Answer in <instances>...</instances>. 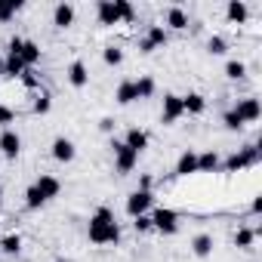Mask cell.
<instances>
[{
  "label": "cell",
  "instance_id": "obj_1",
  "mask_svg": "<svg viewBox=\"0 0 262 262\" xmlns=\"http://www.w3.org/2000/svg\"><path fill=\"white\" fill-rule=\"evenodd\" d=\"M86 237L99 247L105 244H117L120 241V225L111 213V207H99L93 216H90V225H86Z\"/></svg>",
  "mask_w": 262,
  "mask_h": 262
},
{
  "label": "cell",
  "instance_id": "obj_2",
  "mask_svg": "<svg viewBox=\"0 0 262 262\" xmlns=\"http://www.w3.org/2000/svg\"><path fill=\"white\" fill-rule=\"evenodd\" d=\"M253 164H259V145H244L241 151H234L231 158H225L222 170L225 173H241V170H247Z\"/></svg>",
  "mask_w": 262,
  "mask_h": 262
},
{
  "label": "cell",
  "instance_id": "obj_3",
  "mask_svg": "<svg viewBox=\"0 0 262 262\" xmlns=\"http://www.w3.org/2000/svg\"><path fill=\"white\" fill-rule=\"evenodd\" d=\"M111 151H114V170H117L120 176H126V173H133V170H136L139 155H136V151H129V148L123 145V139H111Z\"/></svg>",
  "mask_w": 262,
  "mask_h": 262
},
{
  "label": "cell",
  "instance_id": "obj_4",
  "mask_svg": "<svg viewBox=\"0 0 262 262\" xmlns=\"http://www.w3.org/2000/svg\"><path fill=\"white\" fill-rule=\"evenodd\" d=\"M148 216H151V228H155V231H161V234H176V231H179V213H176V210L158 207V210L148 213Z\"/></svg>",
  "mask_w": 262,
  "mask_h": 262
},
{
  "label": "cell",
  "instance_id": "obj_5",
  "mask_svg": "<svg viewBox=\"0 0 262 262\" xmlns=\"http://www.w3.org/2000/svg\"><path fill=\"white\" fill-rule=\"evenodd\" d=\"M151 204H155V198H151V191H133L126 198V216L129 219H136V216H148V210H151Z\"/></svg>",
  "mask_w": 262,
  "mask_h": 262
},
{
  "label": "cell",
  "instance_id": "obj_6",
  "mask_svg": "<svg viewBox=\"0 0 262 262\" xmlns=\"http://www.w3.org/2000/svg\"><path fill=\"white\" fill-rule=\"evenodd\" d=\"M182 114H185V111H182V96H176V93H167V96H164L161 123H164V126H170V123H176Z\"/></svg>",
  "mask_w": 262,
  "mask_h": 262
},
{
  "label": "cell",
  "instance_id": "obj_7",
  "mask_svg": "<svg viewBox=\"0 0 262 262\" xmlns=\"http://www.w3.org/2000/svg\"><path fill=\"white\" fill-rule=\"evenodd\" d=\"M0 151H4L7 161H16L19 151H22V136L16 133V129H4L0 133Z\"/></svg>",
  "mask_w": 262,
  "mask_h": 262
},
{
  "label": "cell",
  "instance_id": "obj_8",
  "mask_svg": "<svg viewBox=\"0 0 262 262\" xmlns=\"http://www.w3.org/2000/svg\"><path fill=\"white\" fill-rule=\"evenodd\" d=\"M231 111L241 117V123H256V120H259V114H262L259 99H237V105H234Z\"/></svg>",
  "mask_w": 262,
  "mask_h": 262
},
{
  "label": "cell",
  "instance_id": "obj_9",
  "mask_svg": "<svg viewBox=\"0 0 262 262\" xmlns=\"http://www.w3.org/2000/svg\"><path fill=\"white\" fill-rule=\"evenodd\" d=\"M74 158H77V148H74L71 139H65V136L53 139V161H59V164H71Z\"/></svg>",
  "mask_w": 262,
  "mask_h": 262
},
{
  "label": "cell",
  "instance_id": "obj_10",
  "mask_svg": "<svg viewBox=\"0 0 262 262\" xmlns=\"http://www.w3.org/2000/svg\"><path fill=\"white\" fill-rule=\"evenodd\" d=\"M123 145H126L129 151L142 155V151L148 148V133H145V129H139V126H129V129H126V139H123Z\"/></svg>",
  "mask_w": 262,
  "mask_h": 262
},
{
  "label": "cell",
  "instance_id": "obj_11",
  "mask_svg": "<svg viewBox=\"0 0 262 262\" xmlns=\"http://www.w3.org/2000/svg\"><path fill=\"white\" fill-rule=\"evenodd\" d=\"M68 83H71L74 90H83V86L90 83V68H86L80 59H74V62L68 65Z\"/></svg>",
  "mask_w": 262,
  "mask_h": 262
},
{
  "label": "cell",
  "instance_id": "obj_12",
  "mask_svg": "<svg viewBox=\"0 0 262 262\" xmlns=\"http://www.w3.org/2000/svg\"><path fill=\"white\" fill-rule=\"evenodd\" d=\"M34 188L40 191V198H43V201H53V198H59V191H62V182H59L56 176H47V173H43V176L34 182Z\"/></svg>",
  "mask_w": 262,
  "mask_h": 262
},
{
  "label": "cell",
  "instance_id": "obj_13",
  "mask_svg": "<svg viewBox=\"0 0 262 262\" xmlns=\"http://www.w3.org/2000/svg\"><path fill=\"white\" fill-rule=\"evenodd\" d=\"M96 19H99V25H117L120 22V16L114 10V0H99L96 4Z\"/></svg>",
  "mask_w": 262,
  "mask_h": 262
},
{
  "label": "cell",
  "instance_id": "obj_14",
  "mask_svg": "<svg viewBox=\"0 0 262 262\" xmlns=\"http://www.w3.org/2000/svg\"><path fill=\"white\" fill-rule=\"evenodd\" d=\"M74 16H77V10H74L71 4H56V10H53V25H56V28H68V25H74Z\"/></svg>",
  "mask_w": 262,
  "mask_h": 262
},
{
  "label": "cell",
  "instance_id": "obj_15",
  "mask_svg": "<svg viewBox=\"0 0 262 262\" xmlns=\"http://www.w3.org/2000/svg\"><path fill=\"white\" fill-rule=\"evenodd\" d=\"M213 247H216V241H213V234H194V241H191V253L198 256V259H207V256H213Z\"/></svg>",
  "mask_w": 262,
  "mask_h": 262
},
{
  "label": "cell",
  "instance_id": "obj_16",
  "mask_svg": "<svg viewBox=\"0 0 262 262\" xmlns=\"http://www.w3.org/2000/svg\"><path fill=\"white\" fill-rule=\"evenodd\" d=\"M198 173V151H182L176 161V176H194Z\"/></svg>",
  "mask_w": 262,
  "mask_h": 262
},
{
  "label": "cell",
  "instance_id": "obj_17",
  "mask_svg": "<svg viewBox=\"0 0 262 262\" xmlns=\"http://www.w3.org/2000/svg\"><path fill=\"white\" fill-rule=\"evenodd\" d=\"M247 16H250V10H247L244 0H231V4L225 7V19H228L231 25H244V22H247Z\"/></svg>",
  "mask_w": 262,
  "mask_h": 262
},
{
  "label": "cell",
  "instance_id": "obj_18",
  "mask_svg": "<svg viewBox=\"0 0 262 262\" xmlns=\"http://www.w3.org/2000/svg\"><path fill=\"white\" fill-rule=\"evenodd\" d=\"M167 28L185 31V28H188V13H185L182 7H170V10H167Z\"/></svg>",
  "mask_w": 262,
  "mask_h": 262
},
{
  "label": "cell",
  "instance_id": "obj_19",
  "mask_svg": "<svg viewBox=\"0 0 262 262\" xmlns=\"http://www.w3.org/2000/svg\"><path fill=\"white\" fill-rule=\"evenodd\" d=\"M182 111L185 114H204L207 111V99L201 93H188V96H182Z\"/></svg>",
  "mask_w": 262,
  "mask_h": 262
},
{
  "label": "cell",
  "instance_id": "obj_20",
  "mask_svg": "<svg viewBox=\"0 0 262 262\" xmlns=\"http://www.w3.org/2000/svg\"><path fill=\"white\" fill-rule=\"evenodd\" d=\"M114 99H117V105H133V102H136V83H133V80H120Z\"/></svg>",
  "mask_w": 262,
  "mask_h": 262
},
{
  "label": "cell",
  "instance_id": "obj_21",
  "mask_svg": "<svg viewBox=\"0 0 262 262\" xmlns=\"http://www.w3.org/2000/svg\"><path fill=\"white\" fill-rule=\"evenodd\" d=\"M19 59L25 62V68H34V65L40 62V47H37L34 40H25V43H22V53H19Z\"/></svg>",
  "mask_w": 262,
  "mask_h": 262
},
{
  "label": "cell",
  "instance_id": "obj_22",
  "mask_svg": "<svg viewBox=\"0 0 262 262\" xmlns=\"http://www.w3.org/2000/svg\"><path fill=\"white\" fill-rule=\"evenodd\" d=\"M219 167H222V161H219L216 151H204V155H198V173H216Z\"/></svg>",
  "mask_w": 262,
  "mask_h": 262
},
{
  "label": "cell",
  "instance_id": "obj_23",
  "mask_svg": "<svg viewBox=\"0 0 262 262\" xmlns=\"http://www.w3.org/2000/svg\"><path fill=\"white\" fill-rule=\"evenodd\" d=\"M145 40L158 50V47H167V40H170V31L164 28V25H151L148 28V34H145Z\"/></svg>",
  "mask_w": 262,
  "mask_h": 262
},
{
  "label": "cell",
  "instance_id": "obj_24",
  "mask_svg": "<svg viewBox=\"0 0 262 262\" xmlns=\"http://www.w3.org/2000/svg\"><path fill=\"white\" fill-rule=\"evenodd\" d=\"M22 71H25V62L19 56L7 53V59H4V77H22Z\"/></svg>",
  "mask_w": 262,
  "mask_h": 262
},
{
  "label": "cell",
  "instance_id": "obj_25",
  "mask_svg": "<svg viewBox=\"0 0 262 262\" xmlns=\"http://www.w3.org/2000/svg\"><path fill=\"white\" fill-rule=\"evenodd\" d=\"M22 10V0H0V22H13Z\"/></svg>",
  "mask_w": 262,
  "mask_h": 262
},
{
  "label": "cell",
  "instance_id": "obj_26",
  "mask_svg": "<svg viewBox=\"0 0 262 262\" xmlns=\"http://www.w3.org/2000/svg\"><path fill=\"white\" fill-rule=\"evenodd\" d=\"M133 83H136V99H151L155 90H158L155 77H139V80H133Z\"/></svg>",
  "mask_w": 262,
  "mask_h": 262
},
{
  "label": "cell",
  "instance_id": "obj_27",
  "mask_svg": "<svg viewBox=\"0 0 262 262\" xmlns=\"http://www.w3.org/2000/svg\"><path fill=\"white\" fill-rule=\"evenodd\" d=\"M256 234H259L256 228H237V234H234L231 241H234V247H241V250H250V247H253V241H256Z\"/></svg>",
  "mask_w": 262,
  "mask_h": 262
},
{
  "label": "cell",
  "instance_id": "obj_28",
  "mask_svg": "<svg viewBox=\"0 0 262 262\" xmlns=\"http://www.w3.org/2000/svg\"><path fill=\"white\" fill-rule=\"evenodd\" d=\"M0 253H7V256H19V253H22V237H19V234H7L4 241H0Z\"/></svg>",
  "mask_w": 262,
  "mask_h": 262
},
{
  "label": "cell",
  "instance_id": "obj_29",
  "mask_svg": "<svg viewBox=\"0 0 262 262\" xmlns=\"http://www.w3.org/2000/svg\"><path fill=\"white\" fill-rule=\"evenodd\" d=\"M114 10H117L120 22H136V10H133L129 0H114Z\"/></svg>",
  "mask_w": 262,
  "mask_h": 262
},
{
  "label": "cell",
  "instance_id": "obj_30",
  "mask_svg": "<svg viewBox=\"0 0 262 262\" xmlns=\"http://www.w3.org/2000/svg\"><path fill=\"white\" fill-rule=\"evenodd\" d=\"M102 59H105V65H111V68H117V65L123 62V50L111 43V47H105V50H102Z\"/></svg>",
  "mask_w": 262,
  "mask_h": 262
},
{
  "label": "cell",
  "instance_id": "obj_31",
  "mask_svg": "<svg viewBox=\"0 0 262 262\" xmlns=\"http://www.w3.org/2000/svg\"><path fill=\"white\" fill-rule=\"evenodd\" d=\"M244 74H247V65L244 62H237V59H228L225 62V77L228 80H241Z\"/></svg>",
  "mask_w": 262,
  "mask_h": 262
},
{
  "label": "cell",
  "instance_id": "obj_32",
  "mask_svg": "<svg viewBox=\"0 0 262 262\" xmlns=\"http://www.w3.org/2000/svg\"><path fill=\"white\" fill-rule=\"evenodd\" d=\"M50 105H53L50 93H47V90H40V93L34 96V105H31V111H34V114H47V111H50Z\"/></svg>",
  "mask_w": 262,
  "mask_h": 262
},
{
  "label": "cell",
  "instance_id": "obj_33",
  "mask_svg": "<svg viewBox=\"0 0 262 262\" xmlns=\"http://www.w3.org/2000/svg\"><path fill=\"white\" fill-rule=\"evenodd\" d=\"M207 53H210V56H225V53H228L225 37H210V40H207Z\"/></svg>",
  "mask_w": 262,
  "mask_h": 262
},
{
  "label": "cell",
  "instance_id": "obj_34",
  "mask_svg": "<svg viewBox=\"0 0 262 262\" xmlns=\"http://www.w3.org/2000/svg\"><path fill=\"white\" fill-rule=\"evenodd\" d=\"M19 80H22V86H25V90H37V86H40V74H37L34 68H25Z\"/></svg>",
  "mask_w": 262,
  "mask_h": 262
},
{
  "label": "cell",
  "instance_id": "obj_35",
  "mask_svg": "<svg viewBox=\"0 0 262 262\" xmlns=\"http://www.w3.org/2000/svg\"><path fill=\"white\" fill-rule=\"evenodd\" d=\"M43 204H47V201H43V198H40V191L31 185V188L25 191V207H28V210H40Z\"/></svg>",
  "mask_w": 262,
  "mask_h": 262
},
{
  "label": "cell",
  "instance_id": "obj_36",
  "mask_svg": "<svg viewBox=\"0 0 262 262\" xmlns=\"http://www.w3.org/2000/svg\"><path fill=\"white\" fill-rule=\"evenodd\" d=\"M222 123H225V129H231V133H237V129L244 126V123H241V117H237V114H234L231 108H228V111L222 114Z\"/></svg>",
  "mask_w": 262,
  "mask_h": 262
},
{
  "label": "cell",
  "instance_id": "obj_37",
  "mask_svg": "<svg viewBox=\"0 0 262 262\" xmlns=\"http://www.w3.org/2000/svg\"><path fill=\"white\" fill-rule=\"evenodd\" d=\"M10 123H16V111H13V108H7V105H0V126L10 129Z\"/></svg>",
  "mask_w": 262,
  "mask_h": 262
},
{
  "label": "cell",
  "instance_id": "obj_38",
  "mask_svg": "<svg viewBox=\"0 0 262 262\" xmlns=\"http://www.w3.org/2000/svg\"><path fill=\"white\" fill-rule=\"evenodd\" d=\"M133 228L142 234V231H151V216H136L133 219Z\"/></svg>",
  "mask_w": 262,
  "mask_h": 262
},
{
  "label": "cell",
  "instance_id": "obj_39",
  "mask_svg": "<svg viewBox=\"0 0 262 262\" xmlns=\"http://www.w3.org/2000/svg\"><path fill=\"white\" fill-rule=\"evenodd\" d=\"M151 185H155V179H151V176L145 173V176L139 179V191H151Z\"/></svg>",
  "mask_w": 262,
  "mask_h": 262
},
{
  "label": "cell",
  "instance_id": "obj_40",
  "mask_svg": "<svg viewBox=\"0 0 262 262\" xmlns=\"http://www.w3.org/2000/svg\"><path fill=\"white\" fill-rule=\"evenodd\" d=\"M99 129H102V133H111V129H114V120H111V117H102V120H99Z\"/></svg>",
  "mask_w": 262,
  "mask_h": 262
},
{
  "label": "cell",
  "instance_id": "obj_41",
  "mask_svg": "<svg viewBox=\"0 0 262 262\" xmlns=\"http://www.w3.org/2000/svg\"><path fill=\"white\" fill-rule=\"evenodd\" d=\"M139 53H155V47H151V43L142 37V40H139Z\"/></svg>",
  "mask_w": 262,
  "mask_h": 262
},
{
  "label": "cell",
  "instance_id": "obj_42",
  "mask_svg": "<svg viewBox=\"0 0 262 262\" xmlns=\"http://www.w3.org/2000/svg\"><path fill=\"white\" fill-rule=\"evenodd\" d=\"M0 74H4V56H0Z\"/></svg>",
  "mask_w": 262,
  "mask_h": 262
},
{
  "label": "cell",
  "instance_id": "obj_43",
  "mask_svg": "<svg viewBox=\"0 0 262 262\" xmlns=\"http://www.w3.org/2000/svg\"><path fill=\"white\" fill-rule=\"evenodd\" d=\"M0 213H4V194H0Z\"/></svg>",
  "mask_w": 262,
  "mask_h": 262
}]
</instances>
